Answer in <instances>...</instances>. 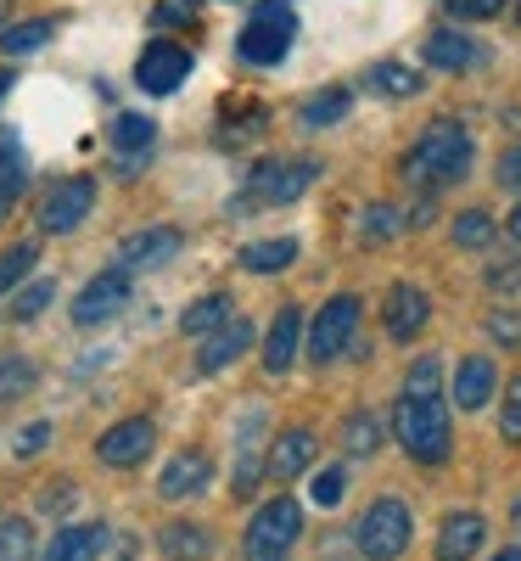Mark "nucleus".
I'll return each mask as SVG.
<instances>
[{
	"label": "nucleus",
	"instance_id": "f257e3e1",
	"mask_svg": "<svg viewBox=\"0 0 521 561\" xmlns=\"http://www.w3.org/2000/svg\"><path fill=\"white\" fill-rule=\"evenodd\" d=\"M471 158H477V147H471V135L454 124V118H438L432 129H426L409 158H404V180L415 185H432V192H443V185L465 180L471 174Z\"/></svg>",
	"mask_w": 521,
	"mask_h": 561
},
{
	"label": "nucleus",
	"instance_id": "f03ea898",
	"mask_svg": "<svg viewBox=\"0 0 521 561\" xmlns=\"http://www.w3.org/2000/svg\"><path fill=\"white\" fill-rule=\"evenodd\" d=\"M393 433H398L404 455H409V460H420V466H443V460H449V449H454V433H449V404H443L438 393H432V399L404 393V399H398V410H393Z\"/></svg>",
	"mask_w": 521,
	"mask_h": 561
},
{
	"label": "nucleus",
	"instance_id": "7ed1b4c3",
	"mask_svg": "<svg viewBox=\"0 0 521 561\" xmlns=\"http://www.w3.org/2000/svg\"><path fill=\"white\" fill-rule=\"evenodd\" d=\"M292 34H298L292 0H258L242 39H235V51H242V62H253V68H275L280 57L292 51Z\"/></svg>",
	"mask_w": 521,
	"mask_h": 561
},
{
	"label": "nucleus",
	"instance_id": "20e7f679",
	"mask_svg": "<svg viewBox=\"0 0 521 561\" xmlns=\"http://www.w3.org/2000/svg\"><path fill=\"white\" fill-rule=\"evenodd\" d=\"M298 534H303V505L298 500L280 494V500L258 505V517L247 528V561H287Z\"/></svg>",
	"mask_w": 521,
	"mask_h": 561
},
{
	"label": "nucleus",
	"instance_id": "39448f33",
	"mask_svg": "<svg viewBox=\"0 0 521 561\" xmlns=\"http://www.w3.org/2000/svg\"><path fill=\"white\" fill-rule=\"evenodd\" d=\"M409 505L404 500H375L364 517H359V528H354V539H359V556L364 561H398L404 550H409Z\"/></svg>",
	"mask_w": 521,
	"mask_h": 561
},
{
	"label": "nucleus",
	"instance_id": "423d86ee",
	"mask_svg": "<svg viewBox=\"0 0 521 561\" xmlns=\"http://www.w3.org/2000/svg\"><path fill=\"white\" fill-rule=\"evenodd\" d=\"M359 314H364V304H359L354 293L331 298V304L314 314V325H309V359H314V365H331V359H337L343 348H354Z\"/></svg>",
	"mask_w": 521,
	"mask_h": 561
},
{
	"label": "nucleus",
	"instance_id": "0eeeda50",
	"mask_svg": "<svg viewBox=\"0 0 521 561\" xmlns=\"http://www.w3.org/2000/svg\"><path fill=\"white\" fill-rule=\"evenodd\" d=\"M192 51L185 45H174V39H152L147 51H140V62H135V84L147 90V96H174V90L192 79Z\"/></svg>",
	"mask_w": 521,
	"mask_h": 561
},
{
	"label": "nucleus",
	"instance_id": "6e6552de",
	"mask_svg": "<svg viewBox=\"0 0 521 561\" xmlns=\"http://www.w3.org/2000/svg\"><path fill=\"white\" fill-rule=\"evenodd\" d=\"M90 208H96V180H90V174L62 180V185H51V192H45V203H39V230H51V237H68V230L84 225Z\"/></svg>",
	"mask_w": 521,
	"mask_h": 561
},
{
	"label": "nucleus",
	"instance_id": "1a4fd4ad",
	"mask_svg": "<svg viewBox=\"0 0 521 561\" xmlns=\"http://www.w3.org/2000/svg\"><path fill=\"white\" fill-rule=\"evenodd\" d=\"M314 180H320V163H309V158L258 163L253 180H247V197H253V203H298Z\"/></svg>",
	"mask_w": 521,
	"mask_h": 561
},
{
	"label": "nucleus",
	"instance_id": "9d476101",
	"mask_svg": "<svg viewBox=\"0 0 521 561\" xmlns=\"http://www.w3.org/2000/svg\"><path fill=\"white\" fill-rule=\"evenodd\" d=\"M124 304H129V275H124V270H102V275L79 293L73 320H79V325H107Z\"/></svg>",
	"mask_w": 521,
	"mask_h": 561
},
{
	"label": "nucleus",
	"instance_id": "9b49d317",
	"mask_svg": "<svg viewBox=\"0 0 521 561\" xmlns=\"http://www.w3.org/2000/svg\"><path fill=\"white\" fill-rule=\"evenodd\" d=\"M152 444H158V427H152L147 415H135V421H118V427L102 433L96 455H102L107 466H140V460L152 455Z\"/></svg>",
	"mask_w": 521,
	"mask_h": 561
},
{
	"label": "nucleus",
	"instance_id": "f8f14e48",
	"mask_svg": "<svg viewBox=\"0 0 521 561\" xmlns=\"http://www.w3.org/2000/svg\"><path fill=\"white\" fill-rule=\"evenodd\" d=\"M213 483V460L202 449H180L169 466H163V478H158V494L163 500H192Z\"/></svg>",
	"mask_w": 521,
	"mask_h": 561
},
{
	"label": "nucleus",
	"instance_id": "ddd939ff",
	"mask_svg": "<svg viewBox=\"0 0 521 561\" xmlns=\"http://www.w3.org/2000/svg\"><path fill=\"white\" fill-rule=\"evenodd\" d=\"M488 539V523L477 517V511H454V517H443L438 528V561H471L483 550Z\"/></svg>",
	"mask_w": 521,
	"mask_h": 561
},
{
	"label": "nucleus",
	"instance_id": "4468645a",
	"mask_svg": "<svg viewBox=\"0 0 521 561\" xmlns=\"http://www.w3.org/2000/svg\"><path fill=\"white\" fill-rule=\"evenodd\" d=\"M426 320H432V298H426L420 287H393L387 293V337L409 343L426 332Z\"/></svg>",
	"mask_w": 521,
	"mask_h": 561
},
{
	"label": "nucleus",
	"instance_id": "2eb2a0df",
	"mask_svg": "<svg viewBox=\"0 0 521 561\" xmlns=\"http://www.w3.org/2000/svg\"><path fill=\"white\" fill-rule=\"evenodd\" d=\"M180 248H185L180 230L158 225V230H135V237H124V242H118V259H124L129 270H147V264H169Z\"/></svg>",
	"mask_w": 521,
	"mask_h": 561
},
{
	"label": "nucleus",
	"instance_id": "dca6fc26",
	"mask_svg": "<svg viewBox=\"0 0 521 561\" xmlns=\"http://www.w3.org/2000/svg\"><path fill=\"white\" fill-rule=\"evenodd\" d=\"M107 545V528L102 523H73V528H57L51 545L39 550V561H96Z\"/></svg>",
	"mask_w": 521,
	"mask_h": 561
},
{
	"label": "nucleus",
	"instance_id": "f3484780",
	"mask_svg": "<svg viewBox=\"0 0 521 561\" xmlns=\"http://www.w3.org/2000/svg\"><path fill=\"white\" fill-rule=\"evenodd\" d=\"M494 388H499V370H494L488 354L460 359V370H454V404H460V410H483Z\"/></svg>",
	"mask_w": 521,
	"mask_h": 561
},
{
	"label": "nucleus",
	"instance_id": "a211bd4d",
	"mask_svg": "<svg viewBox=\"0 0 521 561\" xmlns=\"http://www.w3.org/2000/svg\"><path fill=\"white\" fill-rule=\"evenodd\" d=\"M247 348H253V320H235V314H230L219 332H208V348H202L197 365H202V370H224V365L242 359Z\"/></svg>",
	"mask_w": 521,
	"mask_h": 561
},
{
	"label": "nucleus",
	"instance_id": "6ab92c4d",
	"mask_svg": "<svg viewBox=\"0 0 521 561\" xmlns=\"http://www.w3.org/2000/svg\"><path fill=\"white\" fill-rule=\"evenodd\" d=\"M152 140H158V124H152L147 113H124V118L113 124V147H118V152H135V158H124L118 174H140V163H147V152H152Z\"/></svg>",
	"mask_w": 521,
	"mask_h": 561
},
{
	"label": "nucleus",
	"instance_id": "aec40b11",
	"mask_svg": "<svg viewBox=\"0 0 521 561\" xmlns=\"http://www.w3.org/2000/svg\"><path fill=\"white\" fill-rule=\"evenodd\" d=\"M426 62L443 68V73H460V68H477L483 51H477V39L460 34V28H438L432 39H426Z\"/></svg>",
	"mask_w": 521,
	"mask_h": 561
},
{
	"label": "nucleus",
	"instance_id": "412c9836",
	"mask_svg": "<svg viewBox=\"0 0 521 561\" xmlns=\"http://www.w3.org/2000/svg\"><path fill=\"white\" fill-rule=\"evenodd\" d=\"M298 337H303V314L287 304V309L275 314L269 343H264V365L275 370V377H280V370H292V359H298Z\"/></svg>",
	"mask_w": 521,
	"mask_h": 561
},
{
	"label": "nucleus",
	"instance_id": "4be33fe9",
	"mask_svg": "<svg viewBox=\"0 0 521 561\" xmlns=\"http://www.w3.org/2000/svg\"><path fill=\"white\" fill-rule=\"evenodd\" d=\"M309 460H314V433H303V427H292V433H280L275 438V449H269V478H298V472H309Z\"/></svg>",
	"mask_w": 521,
	"mask_h": 561
},
{
	"label": "nucleus",
	"instance_id": "5701e85b",
	"mask_svg": "<svg viewBox=\"0 0 521 561\" xmlns=\"http://www.w3.org/2000/svg\"><path fill=\"white\" fill-rule=\"evenodd\" d=\"M158 550H163L169 561H208V556H213V539H208L202 523H169V528L158 534Z\"/></svg>",
	"mask_w": 521,
	"mask_h": 561
},
{
	"label": "nucleus",
	"instance_id": "b1692460",
	"mask_svg": "<svg viewBox=\"0 0 521 561\" xmlns=\"http://www.w3.org/2000/svg\"><path fill=\"white\" fill-rule=\"evenodd\" d=\"M23 180H28V169H23L18 135H12V129H0V219L12 214V203H18V192H23Z\"/></svg>",
	"mask_w": 521,
	"mask_h": 561
},
{
	"label": "nucleus",
	"instance_id": "393cba45",
	"mask_svg": "<svg viewBox=\"0 0 521 561\" xmlns=\"http://www.w3.org/2000/svg\"><path fill=\"white\" fill-rule=\"evenodd\" d=\"M348 107H354V90H314V96L298 107V118H303V129H325V124H343L348 118Z\"/></svg>",
	"mask_w": 521,
	"mask_h": 561
},
{
	"label": "nucleus",
	"instance_id": "a878e982",
	"mask_svg": "<svg viewBox=\"0 0 521 561\" xmlns=\"http://www.w3.org/2000/svg\"><path fill=\"white\" fill-rule=\"evenodd\" d=\"M224 320H230V298L224 293H208V298H197L192 309L180 314V332L185 337H208V332H219Z\"/></svg>",
	"mask_w": 521,
	"mask_h": 561
},
{
	"label": "nucleus",
	"instance_id": "bb28decb",
	"mask_svg": "<svg viewBox=\"0 0 521 561\" xmlns=\"http://www.w3.org/2000/svg\"><path fill=\"white\" fill-rule=\"evenodd\" d=\"M298 259V242L292 237H275V242H253V248H242V264L253 270V275H280Z\"/></svg>",
	"mask_w": 521,
	"mask_h": 561
},
{
	"label": "nucleus",
	"instance_id": "cd10ccee",
	"mask_svg": "<svg viewBox=\"0 0 521 561\" xmlns=\"http://www.w3.org/2000/svg\"><path fill=\"white\" fill-rule=\"evenodd\" d=\"M370 90H382V96H415V90H420V73L415 68H404V62H375L370 68Z\"/></svg>",
	"mask_w": 521,
	"mask_h": 561
},
{
	"label": "nucleus",
	"instance_id": "c85d7f7f",
	"mask_svg": "<svg viewBox=\"0 0 521 561\" xmlns=\"http://www.w3.org/2000/svg\"><path fill=\"white\" fill-rule=\"evenodd\" d=\"M51 28L57 23H12V28H0V51H7V57H23V51H39V45L45 39H51Z\"/></svg>",
	"mask_w": 521,
	"mask_h": 561
},
{
	"label": "nucleus",
	"instance_id": "c756f323",
	"mask_svg": "<svg viewBox=\"0 0 521 561\" xmlns=\"http://www.w3.org/2000/svg\"><path fill=\"white\" fill-rule=\"evenodd\" d=\"M494 242V219H488V208H465L460 219H454V248H488Z\"/></svg>",
	"mask_w": 521,
	"mask_h": 561
},
{
	"label": "nucleus",
	"instance_id": "7c9ffc66",
	"mask_svg": "<svg viewBox=\"0 0 521 561\" xmlns=\"http://www.w3.org/2000/svg\"><path fill=\"white\" fill-rule=\"evenodd\" d=\"M404 393H415V399L443 393V359H438V354H420V359L409 365V377H404Z\"/></svg>",
	"mask_w": 521,
	"mask_h": 561
},
{
	"label": "nucleus",
	"instance_id": "2f4dec72",
	"mask_svg": "<svg viewBox=\"0 0 521 561\" xmlns=\"http://www.w3.org/2000/svg\"><path fill=\"white\" fill-rule=\"evenodd\" d=\"M34 556V528L23 517H7L0 523V561H28Z\"/></svg>",
	"mask_w": 521,
	"mask_h": 561
},
{
	"label": "nucleus",
	"instance_id": "473e14b6",
	"mask_svg": "<svg viewBox=\"0 0 521 561\" xmlns=\"http://www.w3.org/2000/svg\"><path fill=\"white\" fill-rule=\"evenodd\" d=\"M343 444H348V455H370L375 444H382V421H375V415H348Z\"/></svg>",
	"mask_w": 521,
	"mask_h": 561
},
{
	"label": "nucleus",
	"instance_id": "72a5a7b5",
	"mask_svg": "<svg viewBox=\"0 0 521 561\" xmlns=\"http://www.w3.org/2000/svg\"><path fill=\"white\" fill-rule=\"evenodd\" d=\"M34 388V365L28 359H0V404H12Z\"/></svg>",
	"mask_w": 521,
	"mask_h": 561
},
{
	"label": "nucleus",
	"instance_id": "f704fd0d",
	"mask_svg": "<svg viewBox=\"0 0 521 561\" xmlns=\"http://www.w3.org/2000/svg\"><path fill=\"white\" fill-rule=\"evenodd\" d=\"M364 242H387V237H398L404 230V219H398V208H387V203H375V208H364Z\"/></svg>",
	"mask_w": 521,
	"mask_h": 561
},
{
	"label": "nucleus",
	"instance_id": "c9c22d12",
	"mask_svg": "<svg viewBox=\"0 0 521 561\" xmlns=\"http://www.w3.org/2000/svg\"><path fill=\"white\" fill-rule=\"evenodd\" d=\"M309 494H314V505H325V511H331V505H343V494H348V472H343V466H325Z\"/></svg>",
	"mask_w": 521,
	"mask_h": 561
},
{
	"label": "nucleus",
	"instance_id": "e433bc0d",
	"mask_svg": "<svg viewBox=\"0 0 521 561\" xmlns=\"http://www.w3.org/2000/svg\"><path fill=\"white\" fill-rule=\"evenodd\" d=\"M51 293H57L51 280H28V287L18 293V304H12V314H18V320H39L45 304H51Z\"/></svg>",
	"mask_w": 521,
	"mask_h": 561
},
{
	"label": "nucleus",
	"instance_id": "4c0bfd02",
	"mask_svg": "<svg viewBox=\"0 0 521 561\" xmlns=\"http://www.w3.org/2000/svg\"><path fill=\"white\" fill-rule=\"evenodd\" d=\"M488 337L499 348H521V309H494L488 314Z\"/></svg>",
	"mask_w": 521,
	"mask_h": 561
},
{
	"label": "nucleus",
	"instance_id": "58836bf2",
	"mask_svg": "<svg viewBox=\"0 0 521 561\" xmlns=\"http://www.w3.org/2000/svg\"><path fill=\"white\" fill-rule=\"evenodd\" d=\"M28 264H34V242H18L12 253H0V293L18 287V280L28 275Z\"/></svg>",
	"mask_w": 521,
	"mask_h": 561
},
{
	"label": "nucleus",
	"instance_id": "ea45409f",
	"mask_svg": "<svg viewBox=\"0 0 521 561\" xmlns=\"http://www.w3.org/2000/svg\"><path fill=\"white\" fill-rule=\"evenodd\" d=\"M499 433H505L510 444H521V377L505 388V404H499Z\"/></svg>",
	"mask_w": 521,
	"mask_h": 561
},
{
	"label": "nucleus",
	"instance_id": "a19ab883",
	"mask_svg": "<svg viewBox=\"0 0 521 561\" xmlns=\"http://www.w3.org/2000/svg\"><path fill=\"white\" fill-rule=\"evenodd\" d=\"M443 7L465 23H483V18H499L505 12V0H443Z\"/></svg>",
	"mask_w": 521,
	"mask_h": 561
},
{
	"label": "nucleus",
	"instance_id": "79ce46f5",
	"mask_svg": "<svg viewBox=\"0 0 521 561\" xmlns=\"http://www.w3.org/2000/svg\"><path fill=\"white\" fill-rule=\"evenodd\" d=\"M192 18H197V0H163V7L152 12L158 28H169V23H192Z\"/></svg>",
	"mask_w": 521,
	"mask_h": 561
},
{
	"label": "nucleus",
	"instance_id": "37998d69",
	"mask_svg": "<svg viewBox=\"0 0 521 561\" xmlns=\"http://www.w3.org/2000/svg\"><path fill=\"white\" fill-rule=\"evenodd\" d=\"M45 444H51V427H45V421H34V427L18 433V455H39Z\"/></svg>",
	"mask_w": 521,
	"mask_h": 561
},
{
	"label": "nucleus",
	"instance_id": "c03bdc74",
	"mask_svg": "<svg viewBox=\"0 0 521 561\" xmlns=\"http://www.w3.org/2000/svg\"><path fill=\"white\" fill-rule=\"evenodd\" d=\"M499 185H510V192H521V147H510L499 158Z\"/></svg>",
	"mask_w": 521,
	"mask_h": 561
},
{
	"label": "nucleus",
	"instance_id": "a18cd8bd",
	"mask_svg": "<svg viewBox=\"0 0 521 561\" xmlns=\"http://www.w3.org/2000/svg\"><path fill=\"white\" fill-rule=\"evenodd\" d=\"M488 280H494V287H516V280H521V264H494Z\"/></svg>",
	"mask_w": 521,
	"mask_h": 561
},
{
	"label": "nucleus",
	"instance_id": "49530a36",
	"mask_svg": "<svg viewBox=\"0 0 521 561\" xmlns=\"http://www.w3.org/2000/svg\"><path fill=\"white\" fill-rule=\"evenodd\" d=\"M505 230H510V237H516V242H521V203H516V208H510V219H505Z\"/></svg>",
	"mask_w": 521,
	"mask_h": 561
},
{
	"label": "nucleus",
	"instance_id": "de8ad7c7",
	"mask_svg": "<svg viewBox=\"0 0 521 561\" xmlns=\"http://www.w3.org/2000/svg\"><path fill=\"white\" fill-rule=\"evenodd\" d=\"M494 561H521V550H499V556H494Z\"/></svg>",
	"mask_w": 521,
	"mask_h": 561
},
{
	"label": "nucleus",
	"instance_id": "09e8293b",
	"mask_svg": "<svg viewBox=\"0 0 521 561\" xmlns=\"http://www.w3.org/2000/svg\"><path fill=\"white\" fill-rule=\"evenodd\" d=\"M510 523H516V534H521V500H516V511H510Z\"/></svg>",
	"mask_w": 521,
	"mask_h": 561
},
{
	"label": "nucleus",
	"instance_id": "8fccbe9b",
	"mask_svg": "<svg viewBox=\"0 0 521 561\" xmlns=\"http://www.w3.org/2000/svg\"><path fill=\"white\" fill-rule=\"evenodd\" d=\"M7 90H12V73H0V96H7Z\"/></svg>",
	"mask_w": 521,
	"mask_h": 561
},
{
	"label": "nucleus",
	"instance_id": "3c124183",
	"mask_svg": "<svg viewBox=\"0 0 521 561\" xmlns=\"http://www.w3.org/2000/svg\"><path fill=\"white\" fill-rule=\"evenodd\" d=\"M7 12H12V7H7V0H0V28H7Z\"/></svg>",
	"mask_w": 521,
	"mask_h": 561
}]
</instances>
